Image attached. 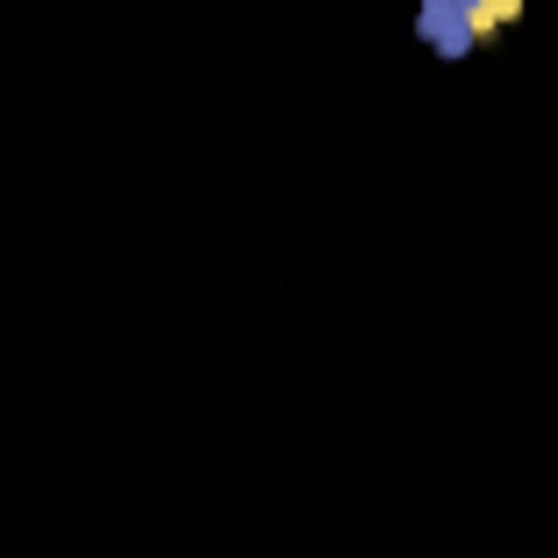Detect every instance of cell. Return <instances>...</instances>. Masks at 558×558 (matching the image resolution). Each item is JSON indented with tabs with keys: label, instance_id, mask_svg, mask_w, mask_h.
Here are the masks:
<instances>
[{
	"label": "cell",
	"instance_id": "cell-1",
	"mask_svg": "<svg viewBox=\"0 0 558 558\" xmlns=\"http://www.w3.org/2000/svg\"><path fill=\"white\" fill-rule=\"evenodd\" d=\"M515 15H523V0H423V8H415V36L437 50L444 65H459V58H473L494 29L515 22Z\"/></svg>",
	"mask_w": 558,
	"mask_h": 558
}]
</instances>
